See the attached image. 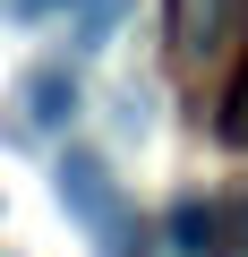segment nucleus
Wrapping results in <instances>:
<instances>
[{
  "instance_id": "nucleus-1",
  "label": "nucleus",
  "mask_w": 248,
  "mask_h": 257,
  "mask_svg": "<svg viewBox=\"0 0 248 257\" xmlns=\"http://www.w3.org/2000/svg\"><path fill=\"white\" fill-rule=\"evenodd\" d=\"M52 197H60V214H69L103 257H146V223H137L129 189L111 180V163H103L94 146H60V163H52Z\"/></svg>"
},
{
  "instance_id": "nucleus-2",
  "label": "nucleus",
  "mask_w": 248,
  "mask_h": 257,
  "mask_svg": "<svg viewBox=\"0 0 248 257\" xmlns=\"http://www.w3.org/2000/svg\"><path fill=\"white\" fill-rule=\"evenodd\" d=\"M18 103H26V120H35V128H69V120L86 111V86H77V69H69V60H43V69H26Z\"/></svg>"
},
{
  "instance_id": "nucleus-3",
  "label": "nucleus",
  "mask_w": 248,
  "mask_h": 257,
  "mask_svg": "<svg viewBox=\"0 0 248 257\" xmlns=\"http://www.w3.org/2000/svg\"><path fill=\"white\" fill-rule=\"evenodd\" d=\"M163 240H171V257H214V248H222V206L180 197V206L163 214Z\"/></svg>"
},
{
  "instance_id": "nucleus-4",
  "label": "nucleus",
  "mask_w": 248,
  "mask_h": 257,
  "mask_svg": "<svg viewBox=\"0 0 248 257\" xmlns=\"http://www.w3.org/2000/svg\"><path fill=\"white\" fill-rule=\"evenodd\" d=\"M231 18H239V0H171V35H180V52H214Z\"/></svg>"
},
{
  "instance_id": "nucleus-5",
  "label": "nucleus",
  "mask_w": 248,
  "mask_h": 257,
  "mask_svg": "<svg viewBox=\"0 0 248 257\" xmlns=\"http://www.w3.org/2000/svg\"><path fill=\"white\" fill-rule=\"evenodd\" d=\"M214 138H222L231 155H248V60L231 69V86H222V103H214Z\"/></svg>"
},
{
  "instance_id": "nucleus-6",
  "label": "nucleus",
  "mask_w": 248,
  "mask_h": 257,
  "mask_svg": "<svg viewBox=\"0 0 248 257\" xmlns=\"http://www.w3.org/2000/svg\"><path fill=\"white\" fill-rule=\"evenodd\" d=\"M0 9H9V18H43L52 0H0Z\"/></svg>"
}]
</instances>
